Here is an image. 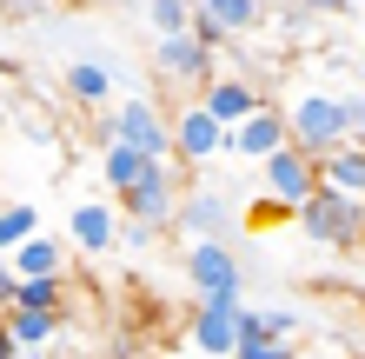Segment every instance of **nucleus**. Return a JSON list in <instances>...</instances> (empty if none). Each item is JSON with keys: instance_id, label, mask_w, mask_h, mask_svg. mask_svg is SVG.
Instances as JSON below:
<instances>
[{"instance_id": "9d476101", "label": "nucleus", "mask_w": 365, "mask_h": 359, "mask_svg": "<svg viewBox=\"0 0 365 359\" xmlns=\"http://www.w3.org/2000/svg\"><path fill=\"white\" fill-rule=\"evenodd\" d=\"M186 286L192 293H246V266L232 240H192L186 246Z\"/></svg>"}, {"instance_id": "f257e3e1", "label": "nucleus", "mask_w": 365, "mask_h": 359, "mask_svg": "<svg viewBox=\"0 0 365 359\" xmlns=\"http://www.w3.org/2000/svg\"><path fill=\"white\" fill-rule=\"evenodd\" d=\"M279 113H286V140H292V146H306L312 160L326 153V146L359 140V133H365L359 80H346V87H292V100H279Z\"/></svg>"}, {"instance_id": "dca6fc26", "label": "nucleus", "mask_w": 365, "mask_h": 359, "mask_svg": "<svg viewBox=\"0 0 365 359\" xmlns=\"http://www.w3.org/2000/svg\"><path fill=\"white\" fill-rule=\"evenodd\" d=\"M0 260H7L20 280H27V273H67V246H60L53 233H40V226H34V233H27V240H14Z\"/></svg>"}, {"instance_id": "7ed1b4c3", "label": "nucleus", "mask_w": 365, "mask_h": 359, "mask_svg": "<svg viewBox=\"0 0 365 359\" xmlns=\"http://www.w3.org/2000/svg\"><path fill=\"white\" fill-rule=\"evenodd\" d=\"M292 213H299V226H306V240H312V246L359 253V220H365L359 193H332V186H312V193L299 200Z\"/></svg>"}, {"instance_id": "aec40b11", "label": "nucleus", "mask_w": 365, "mask_h": 359, "mask_svg": "<svg viewBox=\"0 0 365 359\" xmlns=\"http://www.w3.org/2000/svg\"><path fill=\"white\" fill-rule=\"evenodd\" d=\"M192 7H200V14H212L232 40H240V34H252V27L266 20V0H192Z\"/></svg>"}, {"instance_id": "c85d7f7f", "label": "nucleus", "mask_w": 365, "mask_h": 359, "mask_svg": "<svg viewBox=\"0 0 365 359\" xmlns=\"http://www.w3.org/2000/svg\"><path fill=\"white\" fill-rule=\"evenodd\" d=\"M286 359H319V353H286Z\"/></svg>"}, {"instance_id": "6ab92c4d", "label": "nucleus", "mask_w": 365, "mask_h": 359, "mask_svg": "<svg viewBox=\"0 0 365 359\" xmlns=\"http://www.w3.org/2000/svg\"><path fill=\"white\" fill-rule=\"evenodd\" d=\"M7 333H14V346H20V353H40V346H53V333H60V313L7 306Z\"/></svg>"}, {"instance_id": "cd10ccee", "label": "nucleus", "mask_w": 365, "mask_h": 359, "mask_svg": "<svg viewBox=\"0 0 365 359\" xmlns=\"http://www.w3.org/2000/svg\"><path fill=\"white\" fill-rule=\"evenodd\" d=\"M93 7H133V0H93Z\"/></svg>"}, {"instance_id": "393cba45", "label": "nucleus", "mask_w": 365, "mask_h": 359, "mask_svg": "<svg viewBox=\"0 0 365 359\" xmlns=\"http://www.w3.org/2000/svg\"><path fill=\"white\" fill-rule=\"evenodd\" d=\"M153 240H160V226L120 213V226H113V253H153Z\"/></svg>"}, {"instance_id": "ddd939ff", "label": "nucleus", "mask_w": 365, "mask_h": 359, "mask_svg": "<svg viewBox=\"0 0 365 359\" xmlns=\"http://www.w3.org/2000/svg\"><path fill=\"white\" fill-rule=\"evenodd\" d=\"M279 140H286V113H279V100H259L246 120L226 126V153L232 160H266Z\"/></svg>"}, {"instance_id": "9b49d317", "label": "nucleus", "mask_w": 365, "mask_h": 359, "mask_svg": "<svg viewBox=\"0 0 365 359\" xmlns=\"http://www.w3.org/2000/svg\"><path fill=\"white\" fill-rule=\"evenodd\" d=\"M166 120H173V160H180V166H206V160H220V153H226V126L212 120L200 100L173 107Z\"/></svg>"}, {"instance_id": "5701e85b", "label": "nucleus", "mask_w": 365, "mask_h": 359, "mask_svg": "<svg viewBox=\"0 0 365 359\" xmlns=\"http://www.w3.org/2000/svg\"><path fill=\"white\" fill-rule=\"evenodd\" d=\"M40 226V206H27V200H0V253H7L14 240H27Z\"/></svg>"}, {"instance_id": "20e7f679", "label": "nucleus", "mask_w": 365, "mask_h": 359, "mask_svg": "<svg viewBox=\"0 0 365 359\" xmlns=\"http://www.w3.org/2000/svg\"><path fill=\"white\" fill-rule=\"evenodd\" d=\"M106 120V140H126V146H140V153H173V120H166V107H160V100L153 93H133V87H126L120 100H113V107H100Z\"/></svg>"}, {"instance_id": "a878e982", "label": "nucleus", "mask_w": 365, "mask_h": 359, "mask_svg": "<svg viewBox=\"0 0 365 359\" xmlns=\"http://www.w3.org/2000/svg\"><path fill=\"white\" fill-rule=\"evenodd\" d=\"M7 300H14V266L0 260V306H7Z\"/></svg>"}, {"instance_id": "4be33fe9", "label": "nucleus", "mask_w": 365, "mask_h": 359, "mask_svg": "<svg viewBox=\"0 0 365 359\" xmlns=\"http://www.w3.org/2000/svg\"><path fill=\"white\" fill-rule=\"evenodd\" d=\"M133 7L146 14V34H180L192 20V0H133Z\"/></svg>"}, {"instance_id": "39448f33", "label": "nucleus", "mask_w": 365, "mask_h": 359, "mask_svg": "<svg viewBox=\"0 0 365 359\" xmlns=\"http://www.w3.org/2000/svg\"><path fill=\"white\" fill-rule=\"evenodd\" d=\"M186 240H232V226H240V200L220 193V186H180L173 200V220Z\"/></svg>"}, {"instance_id": "bb28decb", "label": "nucleus", "mask_w": 365, "mask_h": 359, "mask_svg": "<svg viewBox=\"0 0 365 359\" xmlns=\"http://www.w3.org/2000/svg\"><path fill=\"white\" fill-rule=\"evenodd\" d=\"M0 359H20V346H14V333H7V320H0Z\"/></svg>"}, {"instance_id": "412c9836", "label": "nucleus", "mask_w": 365, "mask_h": 359, "mask_svg": "<svg viewBox=\"0 0 365 359\" xmlns=\"http://www.w3.org/2000/svg\"><path fill=\"white\" fill-rule=\"evenodd\" d=\"M146 160H153V153H140V146H126V140H106V153H100V180H106V193H120V186L133 180Z\"/></svg>"}, {"instance_id": "f03ea898", "label": "nucleus", "mask_w": 365, "mask_h": 359, "mask_svg": "<svg viewBox=\"0 0 365 359\" xmlns=\"http://www.w3.org/2000/svg\"><path fill=\"white\" fill-rule=\"evenodd\" d=\"M180 186H186V166L173 153H160V160H146L133 180L113 193V206L126 220H146V226H166L173 220V200H180Z\"/></svg>"}, {"instance_id": "4468645a", "label": "nucleus", "mask_w": 365, "mask_h": 359, "mask_svg": "<svg viewBox=\"0 0 365 359\" xmlns=\"http://www.w3.org/2000/svg\"><path fill=\"white\" fill-rule=\"evenodd\" d=\"M113 226H120L113 200H73L67 206V240L80 253H113Z\"/></svg>"}, {"instance_id": "f8f14e48", "label": "nucleus", "mask_w": 365, "mask_h": 359, "mask_svg": "<svg viewBox=\"0 0 365 359\" xmlns=\"http://www.w3.org/2000/svg\"><path fill=\"white\" fill-rule=\"evenodd\" d=\"M192 100H200V107L220 120V126H232V120H246L252 107H259L266 93H259V80H252V74H240V67H232V74H220V67H212L200 87H192Z\"/></svg>"}, {"instance_id": "6e6552de", "label": "nucleus", "mask_w": 365, "mask_h": 359, "mask_svg": "<svg viewBox=\"0 0 365 359\" xmlns=\"http://www.w3.org/2000/svg\"><path fill=\"white\" fill-rule=\"evenodd\" d=\"M252 166H259V180H266L272 206H286V213H292V206H299V200H306L312 186H319V166H312V153H306V146H292V140H279L272 153H266V160H252Z\"/></svg>"}, {"instance_id": "0eeeda50", "label": "nucleus", "mask_w": 365, "mask_h": 359, "mask_svg": "<svg viewBox=\"0 0 365 359\" xmlns=\"http://www.w3.org/2000/svg\"><path fill=\"white\" fill-rule=\"evenodd\" d=\"M146 60H153V74L166 80V87H180V93H192L212 67H220V54H212V47H200V40H192L186 27H180V34H153Z\"/></svg>"}, {"instance_id": "2eb2a0df", "label": "nucleus", "mask_w": 365, "mask_h": 359, "mask_svg": "<svg viewBox=\"0 0 365 359\" xmlns=\"http://www.w3.org/2000/svg\"><path fill=\"white\" fill-rule=\"evenodd\" d=\"M312 166H319V186H332V193H359V200H365V146H359V140L326 146Z\"/></svg>"}, {"instance_id": "c756f323", "label": "nucleus", "mask_w": 365, "mask_h": 359, "mask_svg": "<svg viewBox=\"0 0 365 359\" xmlns=\"http://www.w3.org/2000/svg\"><path fill=\"white\" fill-rule=\"evenodd\" d=\"M0 126H7V113H0Z\"/></svg>"}, {"instance_id": "1a4fd4ad", "label": "nucleus", "mask_w": 365, "mask_h": 359, "mask_svg": "<svg viewBox=\"0 0 365 359\" xmlns=\"http://www.w3.org/2000/svg\"><path fill=\"white\" fill-rule=\"evenodd\" d=\"M126 93V67H120V54H87V60H67V100L73 107H113V100Z\"/></svg>"}, {"instance_id": "f3484780", "label": "nucleus", "mask_w": 365, "mask_h": 359, "mask_svg": "<svg viewBox=\"0 0 365 359\" xmlns=\"http://www.w3.org/2000/svg\"><path fill=\"white\" fill-rule=\"evenodd\" d=\"M67 273H27V280H20L14 273V300L7 306H34V313H67Z\"/></svg>"}, {"instance_id": "b1692460", "label": "nucleus", "mask_w": 365, "mask_h": 359, "mask_svg": "<svg viewBox=\"0 0 365 359\" xmlns=\"http://www.w3.org/2000/svg\"><path fill=\"white\" fill-rule=\"evenodd\" d=\"M259 326L272 333V340H299V326H306V313H299V306H286V300H279V306H259Z\"/></svg>"}, {"instance_id": "a211bd4d", "label": "nucleus", "mask_w": 365, "mask_h": 359, "mask_svg": "<svg viewBox=\"0 0 365 359\" xmlns=\"http://www.w3.org/2000/svg\"><path fill=\"white\" fill-rule=\"evenodd\" d=\"M286 353H292V346L272 340V333L259 326V306L240 300V333H232V353H226V359H286Z\"/></svg>"}, {"instance_id": "423d86ee", "label": "nucleus", "mask_w": 365, "mask_h": 359, "mask_svg": "<svg viewBox=\"0 0 365 359\" xmlns=\"http://www.w3.org/2000/svg\"><path fill=\"white\" fill-rule=\"evenodd\" d=\"M240 300L246 293H192V313H186V340L200 359H226L232 353V333H240Z\"/></svg>"}]
</instances>
